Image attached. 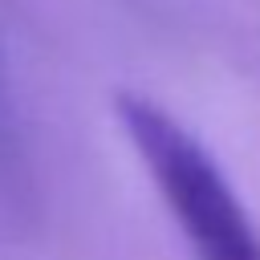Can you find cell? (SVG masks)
<instances>
[{
	"mask_svg": "<svg viewBox=\"0 0 260 260\" xmlns=\"http://www.w3.org/2000/svg\"><path fill=\"white\" fill-rule=\"evenodd\" d=\"M41 223V175L32 138L0 45V248L24 244Z\"/></svg>",
	"mask_w": 260,
	"mask_h": 260,
	"instance_id": "2",
	"label": "cell"
},
{
	"mask_svg": "<svg viewBox=\"0 0 260 260\" xmlns=\"http://www.w3.org/2000/svg\"><path fill=\"white\" fill-rule=\"evenodd\" d=\"M114 118L195 260H260V232L215 154L154 98L122 89Z\"/></svg>",
	"mask_w": 260,
	"mask_h": 260,
	"instance_id": "1",
	"label": "cell"
}]
</instances>
